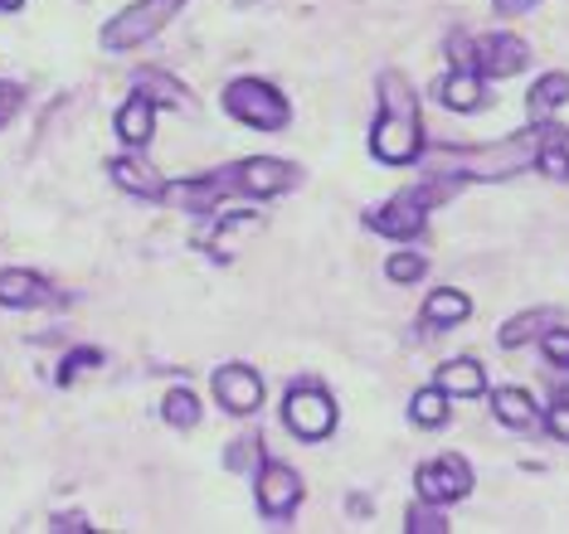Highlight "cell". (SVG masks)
Wrapping results in <instances>:
<instances>
[{
	"instance_id": "cell-1",
	"label": "cell",
	"mask_w": 569,
	"mask_h": 534,
	"mask_svg": "<svg viewBox=\"0 0 569 534\" xmlns=\"http://www.w3.org/2000/svg\"><path fill=\"white\" fill-rule=\"evenodd\" d=\"M550 137H560V127H530V132L501 137L497 147H472V151H433L429 171L433 175H452V180H511L526 165H536V151Z\"/></svg>"
},
{
	"instance_id": "cell-2",
	"label": "cell",
	"mask_w": 569,
	"mask_h": 534,
	"mask_svg": "<svg viewBox=\"0 0 569 534\" xmlns=\"http://www.w3.org/2000/svg\"><path fill=\"white\" fill-rule=\"evenodd\" d=\"M370 151L380 155L385 165H409L423 155V117L399 73L380 78V117H375Z\"/></svg>"
},
{
	"instance_id": "cell-3",
	"label": "cell",
	"mask_w": 569,
	"mask_h": 534,
	"mask_svg": "<svg viewBox=\"0 0 569 534\" xmlns=\"http://www.w3.org/2000/svg\"><path fill=\"white\" fill-rule=\"evenodd\" d=\"M224 108H229V117L258 127V132H278V127H288V117H292L288 98H278V88L258 83V78H239V83H229Z\"/></svg>"
},
{
	"instance_id": "cell-4",
	"label": "cell",
	"mask_w": 569,
	"mask_h": 534,
	"mask_svg": "<svg viewBox=\"0 0 569 534\" xmlns=\"http://www.w3.org/2000/svg\"><path fill=\"white\" fill-rule=\"evenodd\" d=\"M180 6H186V0H141V6L122 10V16L102 30V44L108 49H132V44H141V39L157 34L166 20H176Z\"/></svg>"
},
{
	"instance_id": "cell-5",
	"label": "cell",
	"mask_w": 569,
	"mask_h": 534,
	"mask_svg": "<svg viewBox=\"0 0 569 534\" xmlns=\"http://www.w3.org/2000/svg\"><path fill=\"white\" fill-rule=\"evenodd\" d=\"M282 419H288V427H292L297 437L321 442L336 427V403L321 394L317 384H302V389H292V394H288V409H282Z\"/></svg>"
},
{
	"instance_id": "cell-6",
	"label": "cell",
	"mask_w": 569,
	"mask_h": 534,
	"mask_svg": "<svg viewBox=\"0 0 569 534\" xmlns=\"http://www.w3.org/2000/svg\"><path fill=\"white\" fill-rule=\"evenodd\" d=\"M419 496L423 501H433V505H443V501H462L472 491V472H468V462L462 457H443V462H433V466H419Z\"/></svg>"
},
{
	"instance_id": "cell-7",
	"label": "cell",
	"mask_w": 569,
	"mask_h": 534,
	"mask_svg": "<svg viewBox=\"0 0 569 534\" xmlns=\"http://www.w3.org/2000/svg\"><path fill=\"white\" fill-rule=\"evenodd\" d=\"M214 399H219V409L243 419V413H253L263 403V380H258L249 364H224V370H214Z\"/></svg>"
},
{
	"instance_id": "cell-8",
	"label": "cell",
	"mask_w": 569,
	"mask_h": 534,
	"mask_svg": "<svg viewBox=\"0 0 569 534\" xmlns=\"http://www.w3.org/2000/svg\"><path fill=\"white\" fill-rule=\"evenodd\" d=\"M297 501H302V481H297L292 466H282V462L258 466V511L273 515V520H282Z\"/></svg>"
},
{
	"instance_id": "cell-9",
	"label": "cell",
	"mask_w": 569,
	"mask_h": 534,
	"mask_svg": "<svg viewBox=\"0 0 569 534\" xmlns=\"http://www.w3.org/2000/svg\"><path fill=\"white\" fill-rule=\"evenodd\" d=\"M526 59H530L526 39H516V34H491V39H482V44H477V63H472V69L482 73V78H511V73L526 69Z\"/></svg>"
},
{
	"instance_id": "cell-10",
	"label": "cell",
	"mask_w": 569,
	"mask_h": 534,
	"mask_svg": "<svg viewBox=\"0 0 569 534\" xmlns=\"http://www.w3.org/2000/svg\"><path fill=\"white\" fill-rule=\"evenodd\" d=\"M108 175L118 180L122 190H132V194H141V200H166V180L151 171L147 161H137V155H118V161L108 165Z\"/></svg>"
},
{
	"instance_id": "cell-11",
	"label": "cell",
	"mask_w": 569,
	"mask_h": 534,
	"mask_svg": "<svg viewBox=\"0 0 569 534\" xmlns=\"http://www.w3.org/2000/svg\"><path fill=\"white\" fill-rule=\"evenodd\" d=\"M151 132H157V102H151L147 93L127 98L122 112H118V137L127 141V147H147Z\"/></svg>"
},
{
	"instance_id": "cell-12",
	"label": "cell",
	"mask_w": 569,
	"mask_h": 534,
	"mask_svg": "<svg viewBox=\"0 0 569 534\" xmlns=\"http://www.w3.org/2000/svg\"><path fill=\"white\" fill-rule=\"evenodd\" d=\"M54 302V292H49L44 278H34V272H0V306H44Z\"/></svg>"
},
{
	"instance_id": "cell-13",
	"label": "cell",
	"mask_w": 569,
	"mask_h": 534,
	"mask_svg": "<svg viewBox=\"0 0 569 534\" xmlns=\"http://www.w3.org/2000/svg\"><path fill=\"white\" fill-rule=\"evenodd\" d=\"M438 389H443L448 399H477L487 389V374L477 360H448L443 370H438Z\"/></svg>"
},
{
	"instance_id": "cell-14",
	"label": "cell",
	"mask_w": 569,
	"mask_h": 534,
	"mask_svg": "<svg viewBox=\"0 0 569 534\" xmlns=\"http://www.w3.org/2000/svg\"><path fill=\"white\" fill-rule=\"evenodd\" d=\"M468 316H472L468 292H452V286H438V292H429V302H423V325H458Z\"/></svg>"
},
{
	"instance_id": "cell-15",
	"label": "cell",
	"mask_w": 569,
	"mask_h": 534,
	"mask_svg": "<svg viewBox=\"0 0 569 534\" xmlns=\"http://www.w3.org/2000/svg\"><path fill=\"white\" fill-rule=\"evenodd\" d=\"M569 102V73H546L536 88H530L526 108H530V122H546L550 112H560Z\"/></svg>"
},
{
	"instance_id": "cell-16",
	"label": "cell",
	"mask_w": 569,
	"mask_h": 534,
	"mask_svg": "<svg viewBox=\"0 0 569 534\" xmlns=\"http://www.w3.org/2000/svg\"><path fill=\"white\" fill-rule=\"evenodd\" d=\"M491 413L511 427H530L536 423V399L526 389H491Z\"/></svg>"
},
{
	"instance_id": "cell-17",
	"label": "cell",
	"mask_w": 569,
	"mask_h": 534,
	"mask_svg": "<svg viewBox=\"0 0 569 534\" xmlns=\"http://www.w3.org/2000/svg\"><path fill=\"white\" fill-rule=\"evenodd\" d=\"M443 102L452 112H472L477 102H482V73H477V69H458L443 83Z\"/></svg>"
},
{
	"instance_id": "cell-18",
	"label": "cell",
	"mask_w": 569,
	"mask_h": 534,
	"mask_svg": "<svg viewBox=\"0 0 569 534\" xmlns=\"http://www.w3.org/2000/svg\"><path fill=\"white\" fill-rule=\"evenodd\" d=\"M409 413H413V423H423V427H438L448 419V394L443 389H419L409 403Z\"/></svg>"
},
{
	"instance_id": "cell-19",
	"label": "cell",
	"mask_w": 569,
	"mask_h": 534,
	"mask_svg": "<svg viewBox=\"0 0 569 534\" xmlns=\"http://www.w3.org/2000/svg\"><path fill=\"white\" fill-rule=\"evenodd\" d=\"M166 423L171 427H196L200 423V403H196L190 389H171V394H166Z\"/></svg>"
},
{
	"instance_id": "cell-20",
	"label": "cell",
	"mask_w": 569,
	"mask_h": 534,
	"mask_svg": "<svg viewBox=\"0 0 569 534\" xmlns=\"http://www.w3.org/2000/svg\"><path fill=\"white\" fill-rule=\"evenodd\" d=\"M546 325H550V311H530V316H516V321H507V331H501V345H507V350L526 345L530 335H540Z\"/></svg>"
},
{
	"instance_id": "cell-21",
	"label": "cell",
	"mask_w": 569,
	"mask_h": 534,
	"mask_svg": "<svg viewBox=\"0 0 569 534\" xmlns=\"http://www.w3.org/2000/svg\"><path fill=\"white\" fill-rule=\"evenodd\" d=\"M224 466H229V472H253L258 476V466H263V442H258V437L234 442V447H229V457H224Z\"/></svg>"
},
{
	"instance_id": "cell-22",
	"label": "cell",
	"mask_w": 569,
	"mask_h": 534,
	"mask_svg": "<svg viewBox=\"0 0 569 534\" xmlns=\"http://www.w3.org/2000/svg\"><path fill=\"white\" fill-rule=\"evenodd\" d=\"M409 534H443L448 530V520L438 515V505L433 501H423V505H409Z\"/></svg>"
},
{
	"instance_id": "cell-23",
	"label": "cell",
	"mask_w": 569,
	"mask_h": 534,
	"mask_svg": "<svg viewBox=\"0 0 569 534\" xmlns=\"http://www.w3.org/2000/svg\"><path fill=\"white\" fill-rule=\"evenodd\" d=\"M385 272H390V282H419L423 278V258L419 253H395Z\"/></svg>"
},
{
	"instance_id": "cell-24",
	"label": "cell",
	"mask_w": 569,
	"mask_h": 534,
	"mask_svg": "<svg viewBox=\"0 0 569 534\" xmlns=\"http://www.w3.org/2000/svg\"><path fill=\"white\" fill-rule=\"evenodd\" d=\"M540 350H546L550 364L569 370V331H540Z\"/></svg>"
},
{
	"instance_id": "cell-25",
	"label": "cell",
	"mask_w": 569,
	"mask_h": 534,
	"mask_svg": "<svg viewBox=\"0 0 569 534\" xmlns=\"http://www.w3.org/2000/svg\"><path fill=\"white\" fill-rule=\"evenodd\" d=\"M102 355H98V350H79V355H69V360H63V370H59V380L63 384H69L73 380V374H83L88 370V364H98Z\"/></svg>"
},
{
	"instance_id": "cell-26",
	"label": "cell",
	"mask_w": 569,
	"mask_h": 534,
	"mask_svg": "<svg viewBox=\"0 0 569 534\" xmlns=\"http://www.w3.org/2000/svg\"><path fill=\"white\" fill-rule=\"evenodd\" d=\"M546 427H550V433L560 437V442H569V403H555V409L546 413Z\"/></svg>"
},
{
	"instance_id": "cell-27",
	"label": "cell",
	"mask_w": 569,
	"mask_h": 534,
	"mask_svg": "<svg viewBox=\"0 0 569 534\" xmlns=\"http://www.w3.org/2000/svg\"><path fill=\"white\" fill-rule=\"evenodd\" d=\"M10 112H16V88H6V83H0V127L10 122Z\"/></svg>"
},
{
	"instance_id": "cell-28",
	"label": "cell",
	"mask_w": 569,
	"mask_h": 534,
	"mask_svg": "<svg viewBox=\"0 0 569 534\" xmlns=\"http://www.w3.org/2000/svg\"><path fill=\"white\" fill-rule=\"evenodd\" d=\"M24 6V0H0V10H20Z\"/></svg>"
},
{
	"instance_id": "cell-29",
	"label": "cell",
	"mask_w": 569,
	"mask_h": 534,
	"mask_svg": "<svg viewBox=\"0 0 569 534\" xmlns=\"http://www.w3.org/2000/svg\"><path fill=\"white\" fill-rule=\"evenodd\" d=\"M565 155H569V132H565Z\"/></svg>"
}]
</instances>
